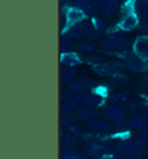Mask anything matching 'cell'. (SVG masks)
Returning <instances> with one entry per match:
<instances>
[{
	"instance_id": "6da1fadb",
	"label": "cell",
	"mask_w": 148,
	"mask_h": 159,
	"mask_svg": "<svg viewBox=\"0 0 148 159\" xmlns=\"http://www.w3.org/2000/svg\"><path fill=\"white\" fill-rule=\"evenodd\" d=\"M95 28L93 27L92 23H87V22H81L79 24H75L67 29V37L72 38V39H79L81 37H94L95 36Z\"/></svg>"
},
{
	"instance_id": "7a4b0ae2",
	"label": "cell",
	"mask_w": 148,
	"mask_h": 159,
	"mask_svg": "<svg viewBox=\"0 0 148 159\" xmlns=\"http://www.w3.org/2000/svg\"><path fill=\"white\" fill-rule=\"evenodd\" d=\"M127 37L124 34L115 32L107 36L103 39V46L109 51H118L124 48L127 45Z\"/></svg>"
},
{
	"instance_id": "3957f363",
	"label": "cell",
	"mask_w": 148,
	"mask_h": 159,
	"mask_svg": "<svg viewBox=\"0 0 148 159\" xmlns=\"http://www.w3.org/2000/svg\"><path fill=\"white\" fill-rule=\"evenodd\" d=\"M75 99L78 103L84 105V107L89 108L97 107L103 103V98L97 96L96 93H93V92H82L80 95L75 96Z\"/></svg>"
},
{
	"instance_id": "277c9868",
	"label": "cell",
	"mask_w": 148,
	"mask_h": 159,
	"mask_svg": "<svg viewBox=\"0 0 148 159\" xmlns=\"http://www.w3.org/2000/svg\"><path fill=\"white\" fill-rule=\"evenodd\" d=\"M95 88L94 81L89 79H78L73 80L71 83L68 84V90L72 93L80 95L82 92H87L89 90H93Z\"/></svg>"
},
{
	"instance_id": "5b68a950",
	"label": "cell",
	"mask_w": 148,
	"mask_h": 159,
	"mask_svg": "<svg viewBox=\"0 0 148 159\" xmlns=\"http://www.w3.org/2000/svg\"><path fill=\"white\" fill-rule=\"evenodd\" d=\"M103 113L108 119H110L115 123L124 122L125 120H126V113L118 105H113V104L111 105V104H109V105H107L103 108Z\"/></svg>"
},
{
	"instance_id": "8992f818",
	"label": "cell",
	"mask_w": 148,
	"mask_h": 159,
	"mask_svg": "<svg viewBox=\"0 0 148 159\" xmlns=\"http://www.w3.org/2000/svg\"><path fill=\"white\" fill-rule=\"evenodd\" d=\"M65 16H66V27H67V29H69L75 24L81 23L86 17V13L80 8L68 7L66 9Z\"/></svg>"
},
{
	"instance_id": "52a82bcc",
	"label": "cell",
	"mask_w": 148,
	"mask_h": 159,
	"mask_svg": "<svg viewBox=\"0 0 148 159\" xmlns=\"http://www.w3.org/2000/svg\"><path fill=\"white\" fill-rule=\"evenodd\" d=\"M133 52L141 60L148 59V38H139L133 45Z\"/></svg>"
},
{
	"instance_id": "ba28073f",
	"label": "cell",
	"mask_w": 148,
	"mask_h": 159,
	"mask_svg": "<svg viewBox=\"0 0 148 159\" xmlns=\"http://www.w3.org/2000/svg\"><path fill=\"white\" fill-rule=\"evenodd\" d=\"M139 23H140V21H139L138 14L131 13V14H126V15H125V17L122 20V22H120L119 27H120V29L124 30V31H130V30L134 29L136 27H138Z\"/></svg>"
},
{
	"instance_id": "9c48e42d",
	"label": "cell",
	"mask_w": 148,
	"mask_h": 159,
	"mask_svg": "<svg viewBox=\"0 0 148 159\" xmlns=\"http://www.w3.org/2000/svg\"><path fill=\"white\" fill-rule=\"evenodd\" d=\"M89 129L92 133L96 134V135H105L110 133L111 130V126L110 123L103 120H96V121H93L89 125Z\"/></svg>"
},
{
	"instance_id": "30bf717a",
	"label": "cell",
	"mask_w": 148,
	"mask_h": 159,
	"mask_svg": "<svg viewBox=\"0 0 148 159\" xmlns=\"http://www.w3.org/2000/svg\"><path fill=\"white\" fill-rule=\"evenodd\" d=\"M93 70L96 73V74L102 76H113V77H117L118 75H120L115 67H112L110 65L103 64V62L94 65L93 66Z\"/></svg>"
},
{
	"instance_id": "8fae6325",
	"label": "cell",
	"mask_w": 148,
	"mask_h": 159,
	"mask_svg": "<svg viewBox=\"0 0 148 159\" xmlns=\"http://www.w3.org/2000/svg\"><path fill=\"white\" fill-rule=\"evenodd\" d=\"M76 137L72 134H67V135L63 136V139L60 141V144H61V148L64 149L67 153H71V155H76L75 152V148H76Z\"/></svg>"
},
{
	"instance_id": "7c38bea8",
	"label": "cell",
	"mask_w": 148,
	"mask_h": 159,
	"mask_svg": "<svg viewBox=\"0 0 148 159\" xmlns=\"http://www.w3.org/2000/svg\"><path fill=\"white\" fill-rule=\"evenodd\" d=\"M60 62L64 65L65 67H76L81 64V59L76 53L68 52V53H63L60 57Z\"/></svg>"
},
{
	"instance_id": "4fadbf2b",
	"label": "cell",
	"mask_w": 148,
	"mask_h": 159,
	"mask_svg": "<svg viewBox=\"0 0 148 159\" xmlns=\"http://www.w3.org/2000/svg\"><path fill=\"white\" fill-rule=\"evenodd\" d=\"M107 148L102 147L100 144H89L86 148V153L89 156V157H93V158H96V159H101L103 158L104 156L107 155Z\"/></svg>"
},
{
	"instance_id": "5bb4252c",
	"label": "cell",
	"mask_w": 148,
	"mask_h": 159,
	"mask_svg": "<svg viewBox=\"0 0 148 159\" xmlns=\"http://www.w3.org/2000/svg\"><path fill=\"white\" fill-rule=\"evenodd\" d=\"M120 8V2L119 0H108L105 4L102 6L101 13L103 16H112L115 15Z\"/></svg>"
},
{
	"instance_id": "9a60e30c",
	"label": "cell",
	"mask_w": 148,
	"mask_h": 159,
	"mask_svg": "<svg viewBox=\"0 0 148 159\" xmlns=\"http://www.w3.org/2000/svg\"><path fill=\"white\" fill-rule=\"evenodd\" d=\"M131 127L136 129V131L140 134L142 137H145L146 139H148V122L147 121H144V120L140 119H133L131 120Z\"/></svg>"
},
{
	"instance_id": "2e32d148",
	"label": "cell",
	"mask_w": 148,
	"mask_h": 159,
	"mask_svg": "<svg viewBox=\"0 0 148 159\" xmlns=\"http://www.w3.org/2000/svg\"><path fill=\"white\" fill-rule=\"evenodd\" d=\"M75 116L79 120H82V121H90V120H94L97 116V112L94 110V108H89V107H84L80 108L75 112Z\"/></svg>"
},
{
	"instance_id": "e0dca14e",
	"label": "cell",
	"mask_w": 148,
	"mask_h": 159,
	"mask_svg": "<svg viewBox=\"0 0 148 159\" xmlns=\"http://www.w3.org/2000/svg\"><path fill=\"white\" fill-rule=\"evenodd\" d=\"M75 68L64 67L60 70V81L61 83H71L75 76Z\"/></svg>"
},
{
	"instance_id": "ac0fdd59",
	"label": "cell",
	"mask_w": 148,
	"mask_h": 159,
	"mask_svg": "<svg viewBox=\"0 0 148 159\" xmlns=\"http://www.w3.org/2000/svg\"><path fill=\"white\" fill-rule=\"evenodd\" d=\"M78 108V102L75 98H69V99L64 100V103L61 104V112L63 114H71L74 113Z\"/></svg>"
},
{
	"instance_id": "d6986e66",
	"label": "cell",
	"mask_w": 148,
	"mask_h": 159,
	"mask_svg": "<svg viewBox=\"0 0 148 159\" xmlns=\"http://www.w3.org/2000/svg\"><path fill=\"white\" fill-rule=\"evenodd\" d=\"M132 112L136 116V119L140 120H148V107L145 105H140V104H136L132 106Z\"/></svg>"
},
{
	"instance_id": "ffe728a7",
	"label": "cell",
	"mask_w": 148,
	"mask_h": 159,
	"mask_svg": "<svg viewBox=\"0 0 148 159\" xmlns=\"http://www.w3.org/2000/svg\"><path fill=\"white\" fill-rule=\"evenodd\" d=\"M110 99L116 104H119V105H124V104H127L130 98L124 92H119V91H115L110 93Z\"/></svg>"
},
{
	"instance_id": "44dd1931",
	"label": "cell",
	"mask_w": 148,
	"mask_h": 159,
	"mask_svg": "<svg viewBox=\"0 0 148 159\" xmlns=\"http://www.w3.org/2000/svg\"><path fill=\"white\" fill-rule=\"evenodd\" d=\"M61 123L65 126V128H67L68 130L74 131V133L79 130V122L76 120L69 118V116H64L61 119Z\"/></svg>"
},
{
	"instance_id": "7402d4cb",
	"label": "cell",
	"mask_w": 148,
	"mask_h": 159,
	"mask_svg": "<svg viewBox=\"0 0 148 159\" xmlns=\"http://www.w3.org/2000/svg\"><path fill=\"white\" fill-rule=\"evenodd\" d=\"M139 14V21H140V25L142 28L148 29V5L141 8L139 11H136Z\"/></svg>"
},
{
	"instance_id": "603a6c76",
	"label": "cell",
	"mask_w": 148,
	"mask_h": 159,
	"mask_svg": "<svg viewBox=\"0 0 148 159\" xmlns=\"http://www.w3.org/2000/svg\"><path fill=\"white\" fill-rule=\"evenodd\" d=\"M92 24H93V27L95 28V30L96 31H105L107 29H108V24H107V22L104 20H102L101 17H93V21H92Z\"/></svg>"
},
{
	"instance_id": "cb8c5ba5",
	"label": "cell",
	"mask_w": 148,
	"mask_h": 159,
	"mask_svg": "<svg viewBox=\"0 0 148 159\" xmlns=\"http://www.w3.org/2000/svg\"><path fill=\"white\" fill-rule=\"evenodd\" d=\"M72 48H73L72 38L64 37L63 39L60 40V51H61V53H68V52L72 51Z\"/></svg>"
},
{
	"instance_id": "d4e9b609",
	"label": "cell",
	"mask_w": 148,
	"mask_h": 159,
	"mask_svg": "<svg viewBox=\"0 0 148 159\" xmlns=\"http://www.w3.org/2000/svg\"><path fill=\"white\" fill-rule=\"evenodd\" d=\"M101 9H102V6H101V5H98L97 2H95L94 0H92V2L89 4L88 7L84 9V13H86V15L95 16L97 13L101 12Z\"/></svg>"
},
{
	"instance_id": "484cf974",
	"label": "cell",
	"mask_w": 148,
	"mask_h": 159,
	"mask_svg": "<svg viewBox=\"0 0 148 159\" xmlns=\"http://www.w3.org/2000/svg\"><path fill=\"white\" fill-rule=\"evenodd\" d=\"M90 2H92V0H75V2H74V7L80 8V9L84 11V9L89 6Z\"/></svg>"
},
{
	"instance_id": "4316f807",
	"label": "cell",
	"mask_w": 148,
	"mask_h": 159,
	"mask_svg": "<svg viewBox=\"0 0 148 159\" xmlns=\"http://www.w3.org/2000/svg\"><path fill=\"white\" fill-rule=\"evenodd\" d=\"M79 48L82 50V51H86V52H94L95 51V46H94V44H92V43H82L79 46Z\"/></svg>"
},
{
	"instance_id": "83f0119b",
	"label": "cell",
	"mask_w": 148,
	"mask_h": 159,
	"mask_svg": "<svg viewBox=\"0 0 148 159\" xmlns=\"http://www.w3.org/2000/svg\"><path fill=\"white\" fill-rule=\"evenodd\" d=\"M94 90H95L94 93H96L97 96H100L102 98H103L104 96L108 95V90H107V88H104V87H97V88H95Z\"/></svg>"
},
{
	"instance_id": "f1b7e54d",
	"label": "cell",
	"mask_w": 148,
	"mask_h": 159,
	"mask_svg": "<svg viewBox=\"0 0 148 159\" xmlns=\"http://www.w3.org/2000/svg\"><path fill=\"white\" fill-rule=\"evenodd\" d=\"M61 159H84V157L78 155H71V153H66L61 157Z\"/></svg>"
},
{
	"instance_id": "f546056e",
	"label": "cell",
	"mask_w": 148,
	"mask_h": 159,
	"mask_svg": "<svg viewBox=\"0 0 148 159\" xmlns=\"http://www.w3.org/2000/svg\"><path fill=\"white\" fill-rule=\"evenodd\" d=\"M94 1H95V2H97L98 5H101V6H103V5L105 4L108 0H94Z\"/></svg>"
}]
</instances>
